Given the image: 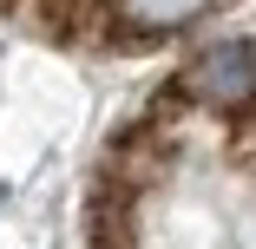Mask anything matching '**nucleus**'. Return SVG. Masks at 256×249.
<instances>
[{"mask_svg":"<svg viewBox=\"0 0 256 249\" xmlns=\"http://www.w3.org/2000/svg\"><path fill=\"white\" fill-rule=\"evenodd\" d=\"M184 98L190 105H210V112H243L256 105V46L250 39H217L184 66Z\"/></svg>","mask_w":256,"mask_h":249,"instance_id":"f257e3e1","label":"nucleus"},{"mask_svg":"<svg viewBox=\"0 0 256 249\" xmlns=\"http://www.w3.org/2000/svg\"><path fill=\"white\" fill-rule=\"evenodd\" d=\"M210 0H106V13L125 26V33H178V26H190Z\"/></svg>","mask_w":256,"mask_h":249,"instance_id":"f03ea898","label":"nucleus"}]
</instances>
